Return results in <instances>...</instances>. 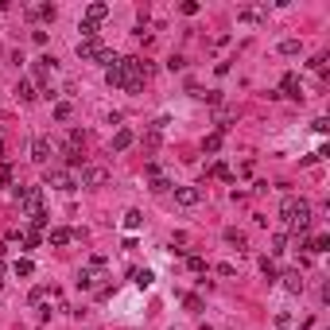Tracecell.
I'll use <instances>...</instances> for the list:
<instances>
[{"mask_svg":"<svg viewBox=\"0 0 330 330\" xmlns=\"http://www.w3.org/2000/svg\"><path fill=\"white\" fill-rule=\"evenodd\" d=\"M222 148V132H214V136H206V152H217Z\"/></svg>","mask_w":330,"mask_h":330,"instance_id":"f546056e","label":"cell"},{"mask_svg":"<svg viewBox=\"0 0 330 330\" xmlns=\"http://www.w3.org/2000/svg\"><path fill=\"white\" fill-rule=\"evenodd\" d=\"M105 16H109V4H89V8H86L89 24H97V20H105Z\"/></svg>","mask_w":330,"mask_h":330,"instance_id":"4fadbf2b","label":"cell"},{"mask_svg":"<svg viewBox=\"0 0 330 330\" xmlns=\"http://www.w3.org/2000/svg\"><path fill=\"white\" fill-rule=\"evenodd\" d=\"M152 191H156V194H163V191H171V182H167L163 175H152Z\"/></svg>","mask_w":330,"mask_h":330,"instance_id":"d4e9b609","label":"cell"},{"mask_svg":"<svg viewBox=\"0 0 330 330\" xmlns=\"http://www.w3.org/2000/svg\"><path fill=\"white\" fill-rule=\"evenodd\" d=\"M175 202L191 210V206H198V202H202V191H198V187H175Z\"/></svg>","mask_w":330,"mask_h":330,"instance_id":"277c9868","label":"cell"},{"mask_svg":"<svg viewBox=\"0 0 330 330\" xmlns=\"http://www.w3.org/2000/svg\"><path fill=\"white\" fill-rule=\"evenodd\" d=\"M280 89H284L287 97H296V101H299V78H296V74H284V82H280Z\"/></svg>","mask_w":330,"mask_h":330,"instance_id":"9c48e42d","label":"cell"},{"mask_svg":"<svg viewBox=\"0 0 330 330\" xmlns=\"http://www.w3.org/2000/svg\"><path fill=\"white\" fill-rule=\"evenodd\" d=\"M47 187H59V191H74L78 187V179L70 171H47Z\"/></svg>","mask_w":330,"mask_h":330,"instance_id":"3957f363","label":"cell"},{"mask_svg":"<svg viewBox=\"0 0 330 330\" xmlns=\"http://www.w3.org/2000/svg\"><path fill=\"white\" fill-rule=\"evenodd\" d=\"M66 163L78 167V163H82V148H70V144H66Z\"/></svg>","mask_w":330,"mask_h":330,"instance_id":"484cf974","label":"cell"},{"mask_svg":"<svg viewBox=\"0 0 330 330\" xmlns=\"http://www.w3.org/2000/svg\"><path fill=\"white\" fill-rule=\"evenodd\" d=\"M241 20H249V24H261V20H264V8H245Z\"/></svg>","mask_w":330,"mask_h":330,"instance_id":"7402d4cb","label":"cell"},{"mask_svg":"<svg viewBox=\"0 0 330 330\" xmlns=\"http://www.w3.org/2000/svg\"><path fill=\"white\" fill-rule=\"evenodd\" d=\"M0 276H4V264H0ZM0 284H4V280H0Z\"/></svg>","mask_w":330,"mask_h":330,"instance_id":"e575fe53","label":"cell"},{"mask_svg":"<svg viewBox=\"0 0 330 330\" xmlns=\"http://www.w3.org/2000/svg\"><path fill=\"white\" fill-rule=\"evenodd\" d=\"M39 16H43V20H54V16H59V8H54V4H43V8H39Z\"/></svg>","mask_w":330,"mask_h":330,"instance_id":"d6a6232c","label":"cell"},{"mask_svg":"<svg viewBox=\"0 0 330 330\" xmlns=\"http://www.w3.org/2000/svg\"><path fill=\"white\" fill-rule=\"evenodd\" d=\"M51 66H54V59H39V62H35V78L43 82L47 74H51Z\"/></svg>","mask_w":330,"mask_h":330,"instance_id":"ac0fdd59","label":"cell"},{"mask_svg":"<svg viewBox=\"0 0 330 330\" xmlns=\"http://www.w3.org/2000/svg\"><path fill=\"white\" fill-rule=\"evenodd\" d=\"M31 159H35V163H47V159H51V140H47V136H35L31 140Z\"/></svg>","mask_w":330,"mask_h":330,"instance_id":"8992f818","label":"cell"},{"mask_svg":"<svg viewBox=\"0 0 330 330\" xmlns=\"http://www.w3.org/2000/svg\"><path fill=\"white\" fill-rule=\"evenodd\" d=\"M105 182H109L105 167H82V187H105Z\"/></svg>","mask_w":330,"mask_h":330,"instance_id":"5b68a950","label":"cell"},{"mask_svg":"<svg viewBox=\"0 0 330 330\" xmlns=\"http://www.w3.org/2000/svg\"><path fill=\"white\" fill-rule=\"evenodd\" d=\"M307 249H311V252H326V249H330V237H326V233H319L315 241H307Z\"/></svg>","mask_w":330,"mask_h":330,"instance_id":"e0dca14e","label":"cell"},{"mask_svg":"<svg viewBox=\"0 0 330 330\" xmlns=\"http://www.w3.org/2000/svg\"><path fill=\"white\" fill-rule=\"evenodd\" d=\"M226 241L237 245V249H245V233H241V229H226Z\"/></svg>","mask_w":330,"mask_h":330,"instance_id":"cb8c5ba5","label":"cell"},{"mask_svg":"<svg viewBox=\"0 0 330 330\" xmlns=\"http://www.w3.org/2000/svg\"><path fill=\"white\" fill-rule=\"evenodd\" d=\"M299 51H303L299 39H284V43H280V54H299Z\"/></svg>","mask_w":330,"mask_h":330,"instance_id":"ffe728a7","label":"cell"},{"mask_svg":"<svg viewBox=\"0 0 330 330\" xmlns=\"http://www.w3.org/2000/svg\"><path fill=\"white\" fill-rule=\"evenodd\" d=\"M144 226V214H140V210H129V214H124V229H140Z\"/></svg>","mask_w":330,"mask_h":330,"instance_id":"2e32d148","label":"cell"},{"mask_svg":"<svg viewBox=\"0 0 330 330\" xmlns=\"http://www.w3.org/2000/svg\"><path fill=\"white\" fill-rule=\"evenodd\" d=\"M54 121H70V105H66V101L54 105Z\"/></svg>","mask_w":330,"mask_h":330,"instance_id":"f1b7e54d","label":"cell"},{"mask_svg":"<svg viewBox=\"0 0 330 330\" xmlns=\"http://www.w3.org/2000/svg\"><path fill=\"white\" fill-rule=\"evenodd\" d=\"M261 272H264V276H268V280H280V272H276V264H272V261H268V256H264V261H261Z\"/></svg>","mask_w":330,"mask_h":330,"instance_id":"4316f807","label":"cell"},{"mask_svg":"<svg viewBox=\"0 0 330 330\" xmlns=\"http://www.w3.org/2000/svg\"><path fill=\"white\" fill-rule=\"evenodd\" d=\"M187 268H191V272H202V268H206V261H202V256H187Z\"/></svg>","mask_w":330,"mask_h":330,"instance_id":"4dcf8cb0","label":"cell"},{"mask_svg":"<svg viewBox=\"0 0 330 330\" xmlns=\"http://www.w3.org/2000/svg\"><path fill=\"white\" fill-rule=\"evenodd\" d=\"M272 252H276V256H280V252H287V237H284V233L272 237Z\"/></svg>","mask_w":330,"mask_h":330,"instance_id":"83f0119b","label":"cell"},{"mask_svg":"<svg viewBox=\"0 0 330 330\" xmlns=\"http://www.w3.org/2000/svg\"><path fill=\"white\" fill-rule=\"evenodd\" d=\"M276 330H291V315H280V319H276Z\"/></svg>","mask_w":330,"mask_h":330,"instance_id":"836d02e7","label":"cell"},{"mask_svg":"<svg viewBox=\"0 0 330 330\" xmlns=\"http://www.w3.org/2000/svg\"><path fill=\"white\" fill-rule=\"evenodd\" d=\"M78 287H82V291H86V287H94V276H89V272H86V268H82V272H78Z\"/></svg>","mask_w":330,"mask_h":330,"instance_id":"1f68e13d","label":"cell"},{"mask_svg":"<svg viewBox=\"0 0 330 330\" xmlns=\"http://www.w3.org/2000/svg\"><path fill=\"white\" fill-rule=\"evenodd\" d=\"M20 202H24L27 217H39V214H43V187H27V191H20Z\"/></svg>","mask_w":330,"mask_h":330,"instance_id":"7a4b0ae2","label":"cell"},{"mask_svg":"<svg viewBox=\"0 0 330 330\" xmlns=\"http://www.w3.org/2000/svg\"><path fill=\"white\" fill-rule=\"evenodd\" d=\"M105 82H109L113 89H121V86H124V78H121V66H109V70H105Z\"/></svg>","mask_w":330,"mask_h":330,"instance_id":"9a60e30c","label":"cell"},{"mask_svg":"<svg viewBox=\"0 0 330 330\" xmlns=\"http://www.w3.org/2000/svg\"><path fill=\"white\" fill-rule=\"evenodd\" d=\"M74 51H78V59H97L101 43H97V39H78V47H74Z\"/></svg>","mask_w":330,"mask_h":330,"instance_id":"52a82bcc","label":"cell"},{"mask_svg":"<svg viewBox=\"0 0 330 330\" xmlns=\"http://www.w3.org/2000/svg\"><path fill=\"white\" fill-rule=\"evenodd\" d=\"M78 31H82V39H97V24H89V20H82Z\"/></svg>","mask_w":330,"mask_h":330,"instance_id":"603a6c76","label":"cell"},{"mask_svg":"<svg viewBox=\"0 0 330 330\" xmlns=\"http://www.w3.org/2000/svg\"><path fill=\"white\" fill-rule=\"evenodd\" d=\"M152 280H156L152 268H132V284H136V287H152Z\"/></svg>","mask_w":330,"mask_h":330,"instance_id":"8fae6325","label":"cell"},{"mask_svg":"<svg viewBox=\"0 0 330 330\" xmlns=\"http://www.w3.org/2000/svg\"><path fill=\"white\" fill-rule=\"evenodd\" d=\"M20 101H35V97H39V89H35V82H27V78H20Z\"/></svg>","mask_w":330,"mask_h":330,"instance_id":"30bf717a","label":"cell"},{"mask_svg":"<svg viewBox=\"0 0 330 330\" xmlns=\"http://www.w3.org/2000/svg\"><path fill=\"white\" fill-rule=\"evenodd\" d=\"M70 241H74V233H70V229H51V245H54V249H62V245H70Z\"/></svg>","mask_w":330,"mask_h":330,"instance_id":"7c38bea8","label":"cell"},{"mask_svg":"<svg viewBox=\"0 0 330 330\" xmlns=\"http://www.w3.org/2000/svg\"><path fill=\"white\" fill-rule=\"evenodd\" d=\"M12 268H16V276H31V272H35V264L27 261V256H20V261L12 264Z\"/></svg>","mask_w":330,"mask_h":330,"instance_id":"44dd1931","label":"cell"},{"mask_svg":"<svg viewBox=\"0 0 330 330\" xmlns=\"http://www.w3.org/2000/svg\"><path fill=\"white\" fill-rule=\"evenodd\" d=\"M20 241H24V249H39V241H43V237H39V229H27Z\"/></svg>","mask_w":330,"mask_h":330,"instance_id":"d6986e66","label":"cell"},{"mask_svg":"<svg viewBox=\"0 0 330 330\" xmlns=\"http://www.w3.org/2000/svg\"><path fill=\"white\" fill-rule=\"evenodd\" d=\"M124 148H132V132H129V129H121V132L113 136V152H124Z\"/></svg>","mask_w":330,"mask_h":330,"instance_id":"5bb4252c","label":"cell"},{"mask_svg":"<svg viewBox=\"0 0 330 330\" xmlns=\"http://www.w3.org/2000/svg\"><path fill=\"white\" fill-rule=\"evenodd\" d=\"M280 217H284L296 233H307V226H311V202H307V198H296V194H287V198L280 202Z\"/></svg>","mask_w":330,"mask_h":330,"instance_id":"6da1fadb","label":"cell"},{"mask_svg":"<svg viewBox=\"0 0 330 330\" xmlns=\"http://www.w3.org/2000/svg\"><path fill=\"white\" fill-rule=\"evenodd\" d=\"M280 280H284V287L291 291V296H299V291H303V276H299V272H284Z\"/></svg>","mask_w":330,"mask_h":330,"instance_id":"ba28073f","label":"cell"}]
</instances>
